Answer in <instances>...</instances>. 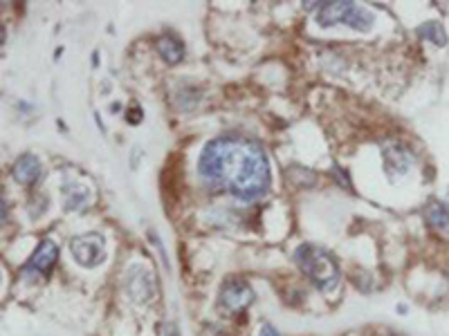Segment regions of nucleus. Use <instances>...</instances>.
<instances>
[{
    "label": "nucleus",
    "mask_w": 449,
    "mask_h": 336,
    "mask_svg": "<svg viewBox=\"0 0 449 336\" xmlns=\"http://www.w3.org/2000/svg\"><path fill=\"white\" fill-rule=\"evenodd\" d=\"M258 336H278V332L272 328V325H263L261 332H258Z\"/></svg>",
    "instance_id": "nucleus-12"
},
{
    "label": "nucleus",
    "mask_w": 449,
    "mask_h": 336,
    "mask_svg": "<svg viewBox=\"0 0 449 336\" xmlns=\"http://www.w3.org/2000/svg\"><path fill=\"white\" fill-rule=\"evenodd\" d=\"M126 289H128V296H131L135 303H144L151 298L153 294V282L151 276L144 271V269H131L128 271V280H126Z\"/></svg>",
    "instance_id": "nucleus-7"
},
{
    "label": "nucleus",
    "mask_w": 449,
    "mask_h": 336,
    "mask_svg": "<svg viewBox=\"0 0 449 336\" xmlns=\"http://www.w3.org/2000/svg\"><path fill=\"white\" fill-rule=\"evenodd\" d=\"M38 175H41V164H38V159L34 155H23L12 168V177L18 184H32Z\"/></svg>",
    "instance_id": "nucleus-8"
},
{
    "label": "nucleus",
    "mask_w": 449,
    "mask_h": 336,
    "mask_svg": "<svg viewBox=\"0 0 449 336\" xmlns=\"http://www.w3.org/2000/svg\"><path fill=\"white\" fill-rule=\"evenodd\" d=\"M254 301L252 287L243 278H227L221 287V305L229 314L245 312Z\"/></svg>",
    "instance_id": "nucleus-4"
},
{
    "label": "nucleus",
    "mask_w": 449,
    "mask_h": 336,
    "mask_svg": "<svg viewBox=\"0 0 449 336\" xmlns=\"http://www.w3.org/2000/svg\"><path fill=\"white\" fill-rule=\"evenodd\" d=\"M70 251H72L74 260L81 267H97L104 260V238L97 233H88V236H79L70 242Z\"/></svg>",
    "instance_id": "nucleus-5"
},
{
    "label": "nucleus",
    "mask_w": 449,
    "mask_h": 336,
    "mask_svg": "<svg viewBox=\"0 0 449 336\" xmlns=\"http://www.w3.org/2000/svg\"><path fill=\"white\" fill-rule=\"evenodd\" d=\"M58 258V249L52 240H43L41 244L36 247V251L32 253V258H29L27 267H25V273L29 271H41V273H47L49 269L54 267V262Z\"/></svg>",
    "instance_id": "nucleus-6"
},
{
    "label": "nucleus",
    "mask_w": 449,
    "mask_h": 336,
    "mask_svg": "<svg viewBox=\"0 0 449 336\" xmlns=\"http://www.w3.org/2000/svg\"><path fill=\"white\" fill-rule=\"evenodd\" d=\"M418 34H420L423 38H427V40H432V43H436V45H445L447 43L445 29L438 23H425L420 29H418Z\"/></svg>",
    "instance_id": "nucleus-11"
},
{
    "label": "nucleus",
    "mask_w": 449,
    "mask_h": 336,
    "mask_svg": "<svg viewBox=\"0 0 449 336\" xmlns=\"http://www.w3.org/2000/svg\"><path fill=\"white\" fill-rule=\"evenodd\" d=\"M297 264L308 278L313 280L315 287L331 294L339 287V267L335 258L328 251L315 247V244H301L294 253Z\"/></svg>",
    "instance_id": "nucleus-2"
},
{
    "label": "nucleus",
    "mask_w": 449,
    "mask_h": 336,
    "mask_svg": "<svg viewBox=\"0 0 449 336\" xmlns=\"http://www.w3.org/2000/svg\"><path fill=\"white\" fill-rule=\"evenodd\" d=\"M203 184L232 193L241 202L263 198L272 175L261 144L245 137H216L203 148L198 159Z\"/></svg>",
    "instance_id": "nucleus-1"
},
{
    "label": "nucleus",
    "mask_w": 449,
    "mask_h": 336,
    "mask_svg": "<svg viewBox=\"0 0 449 336\" xmlns=\"http://www.w3.org/2000/svg\"><path fill=\"white\" fill-rule=\"evenodd\" d=\"M155 47H157L159 56H162L164 61H168V63H180L182 56H184V45L173 36H159Z\"/></svg>",
    "instance_id": "nucleus-9"
},
{
    "label": "nucleus",
    "mask_w": 449,
    "mask_h": 336,
    "mask_svg": "<svg viewBox=\"0 0 449 336\" xmlns=\"http://www.w3.org/2000/svg\"><path fill=\"white\" fill-rule=\"evenodd\" d=\"M427 218L436 229L449 231V211H447V207L441 205V202H434V205L427 209Z\"/></svg>",
    "instance_id": "nucleus-10"
},
{
    "label": "nucleus",
    "mask_w": 449,
    "mask_h": 336,
    "mask_svg": "<svg viewBox=\"0 0 449 336\" xmlns=\"http://www.w3.org/2000/svg\"><path fill=\"white\" fill-rule=\"evenodd\" d=\"M317 23L322 27L344 23L359 32H366L373 25V14L357 3H319Z\"/></svg>",
    "instance_id": "nucleus-3"
}]
</instances>
